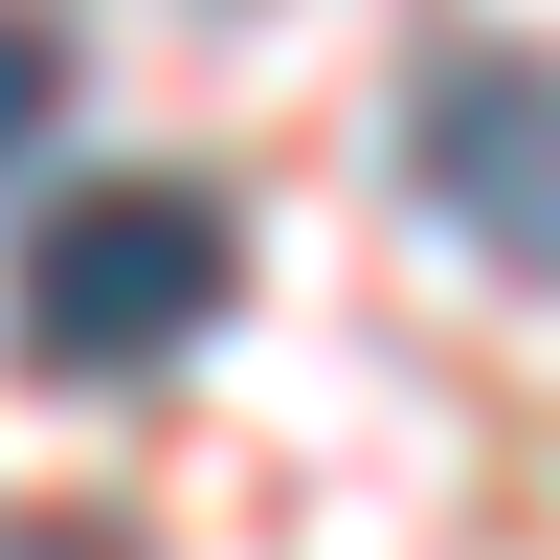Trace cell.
I'll use <instances>...</instances> for the list:
<instances>
[{
    "instance_id": "277c9868",
    "label": "cell",
    "mask_w": 560,
    "mask_h": 560,
    "mask_svg": "<svg viewBox=\"0 0 560 560\" xmlns=\"http://www.w3.org/2000/svg\"><path fill=\"white\" fill-rule=\"evenodd\" d=\"M0 560H135L113 516H0Z\"/></svg>"
},
{
    "instance_id": "6da1fadb",
    "label": "cell",
    "mask_w": 560,
    "mask_h": 560,
    "mask_svg": "<svg viewBox=\"0 0 560 560\" xmlns=\"http://www.w3.org/2000/svg\"><path fill=\"white\" fill-rule=\"evenodd\" d=\"M224 269H247V224H224L202 179H90V202L23 224V359L45 382H158L224 314Z\"/></svg>"
},
{
    "instance_id": "3957f363",
    "label": "cell",
    "mask_w": 560,
    "mask_h": 560,
    "mask_svg": "<svg viewBox=\"0 0 560 560\" xmlns=\"http://www.w3.org/2000/svg\"><path fill=\"white\" fill-rule=\"evenodd\" d=\"M45 90H68V45H45L23 0H0V158H23V135H45Z\"/></svg>"
},
{
    "instance_id": "7a4b0ae2",
    "label": "cell",
    "mask_w": 560,
    "mask_h": 560,
    "mask_svg": "<svg viewBox=\"0 0 560 560\" xmlns=\"http://www.w3.org/2000/svg\"><path fill=\"white\" fill-rule=\"evenodd\" d=\"M404 179H427L493 269L560 292V45H448V68L404 90Z\"/></svg>"
}]
</instances>
